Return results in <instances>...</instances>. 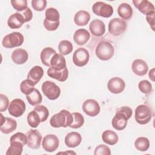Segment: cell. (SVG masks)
<instances>
[{
	"label": "cell",
	"instance_id": "1",
	"mask_svg": "<svg viewBox=\"0 0 155 155\" xmlns=\"http://www.w3.org/2000/svg\"><path fill=\"white\" fill-rule=\"evenodd\" d=\"M132 114V109L129 107L124 106L119 108L112 119L113 127L119 131L124 130L127 125L128 120L131 117Z\"/></svg>",
	"mask_w": 155,
	"mask_h": 155
},
{
	"label": "cell",
	"instance_id": "2",
	"mask_svg": "<svg viewBox=\"0 0 155 155\" xmlns=\"http://www.w3.org/2000/svg\"><path fill=\"white\" fill-rule=\"evenodd\" d=\"M73 120L72 114L66 110H62L59 113L53 115L50 120V124L54 128L70 127Z\"/></svg>",
	"mask_w": 155,
	"mask_h": 155
},
{
	"label": "cell",
	"instance_id": "3",
	"mask_svg": "<svg viewBox=\"0 0 155 155\" xmlns=\"http://www.w3.org/2000/svg\"><path fill=\"white\" fill-rule=\"evenodd\" d=\"M114 53V48L113 45L105 41L99 42L96 50L95 53L96 56L102 61H108L110 59Z\"/></svg>",
	"mask_w": 155,
	"mask_h": 155
},
{
	"label": "cell",
	"instance_id": "4",
	"mask_svg": "<svg viewBox=\"0 0 155 155\" xmlns=\"http://www.w3.org/2000/svg\"><path fill=\"white\" fill-rule=\"evenodd\" d=\"M151 117V110L147 105L141 104L136 107L134 118L138 124L140 125L147 124L150 121Z\"/></svg>",
	"mask_w": 155,
	"mask_h": 155
},
{
	"label": "cell",
	"instance_id": "5",
	"mask_svg": "<svg viewBox=\"0 0 155 155\" xmlns=\"http://www.w3.org/2000/svg\"><path fill=\"white\" fill-rule=\"evenodd\" d=\"M24 42L23 35L17 31L12 32L5 36L2 41V45L5 48H13L21 46Z\"/></svg>",
	"mask_w": 155,
	"mask_h": 155
},
{
	"label": "cell",
	"instance_id": "6",
	"mask_svg": "<svg viewBox=\"0 0 155 155\" xmlns=\"http://www.w3.org/2000/svg\"><path fill=\"white\" fill-rule=\"evenodd\" d=\"M42 91L44 94L50 100L58 99L61 94L60 88L53 82L46 81L42 84Z\"/></svg>",
	"mask_w": 155,
	"mask_h": 155
},
{
	"label": "cell",
	"instance_id": "7",
	"mask_svg": "<svg viewBox=\"0 0 155 155\" xmlns=\"http://www.w3.org/2000/svg\"><path fill=\"white\" fill-rule=\"evenodd\" d=\"M127 27V24L124 20L119 18H115L109 22L108 31L113 36H118L124 33Z\"/></svg>",
	"mask_w": 155,
	"mask_h": 155
},
{
	"label": "cell",
	"instance_id": "8",
	"mask_svg": "<svg viewBox=\"0 0 155 155\" xmlns=\"http://www.w3.org/2000/svg\"><path fill=\"white\" fill-rule=\"evenodd\" d=\"M92 10L96 15L104 18H109L113 13V7L101 1L96 2L92 6Z\"/></svg>",
	"mask_w": 155,
	"mask_h": 155
},
{
	"label": "cell",
	"instance_id": "9",
	"mask_svg": "<svg viewBox=\"0 0 155 155\" xmlns=\"http://www.w3.org/2000/svg\"><path fill=\"white\" fill-rule=\"evenodd\" d=\"M8 110L10 115L16 117H20L25 111V104L21 99H15L10 102Z\"/></svg>",
	"mask_w": 155,
	"mask_h": 155
},
{
	"label": "cell",
	"instance_id": "10",
	"mask_svg": "<svg viewBox=\"0 0 155 155\" xmlns=\"http://www.w3.org/2000/svg\"><path fill=\"white\" fill-rule=\"evenodd\" d=\"M90 58V54L87 50L80 47L78 48L73 53V62L78 67H83L85 65Z\"/></svg>",
	"mask_w": 155,
	"mask_h": 155
},
{
	"label": "cell",
	"instance_id": "11",
	"mask_svg": "<svg viewBox=\"0 0 155 155\" xmlns=\"http://www.w3.org/2000/svg\"><path fill=\"white\" fill-rule=\"evenodd\" d=\"M27 146L31 149H38L40 147L42 135L38 130L30 129L27 133Z\"/></svg>",
	"mask_w": 155,
	"mask_h": 155
},
{
	"label": "cell",
	"instance_id": "12",
	"mask_svg": "<svg viewBox=\"0 0 155 155\" xmlns=\"http://www.w3.org/2000/svg\"><path fill=\"white\" fill-rule=\"evenodd\" d=\"M59 145V140L58 137L52 134H47L44 136L42 146L43 149L47 152H53L57 150Z\"/></svg>",
	"mask_w": 155,
	"mask_h": 155
},
{
	"label": "cell",
	"instance_id": "13",
	"mask_svg": "<svg viewBox=\"0 0 155 155\" xmlns=\"http://www.w3.org/2000/svg\"><path fill=\"white\" fill-rule=\"evenodd\" d=\"M82 110L87 115L94 117L99 113L101 108L99 103L96 100L89 99L83 103Z\"/></svg>",
	"mask_w": 155,
	"mask_h": 155
},
{
	"label": "cell",
	"instance_id": "14",
	"mask_svg": "<svg viewBox=\"0 0 155 155\" xmlns=\"http://www.w3.org/2000/svg\"><path fill=\"white\" fill-rule=\"evenodd\" d=\"M107 87L111 93L113 94H119L124 90L125 83L122 79L119 77H114L108 81Z\"/></svg>",
	"mask_w": 155,
	"mask_h": 155
},
{
	"label": "cell",
	"instance_id": "15",
	"mask_svg": "<svg viewBox=\"0 0 155 155\" xmlns=\"http://www.w3.org/2000/svg\"><path fill=\"white\" fill-rule=\"evenodd\" d=\"M0 130L4 134H9L15 131L17 127L16 121L12 118L4 117L1 114V125Z\"/></svg>",
	"mask_w": 155,
	"mask_h": 155
},
{
	"label": "cell",
	"instance_id": "16",
	"mask_svg": "<svg viewBox=\"0 0 155 155\" xmlns=\"http://www.w3.org/2000/svg\"><path fill=\"white\" fill-rule=\"evenodd\" d=\"M133 3L135 7L145 15L154 12V5L148 0H133Z\"/></svg>",
	"mask_w": 155,
	"mask_h": 155
},
{
	"label": "cell",
	"instance_id": "17",
	"mask_svg": "<svg viewBox=\"0 0 155 155\" xmlns=\"http://www.w3.org/2000/svg\"><path fill=\"white\" fill-rule=\"evenodd\" d=\"M89 29L93 35L99 37L102 36L105 33V25L102 21L94 19L90 23Z\"/></svg>",
	"mask_w": 155,
	"mask_h": 155
},
{
	"label": "cell",
	"instance_id": "18",
	"mask_svg": "<svg viewBox=\"0 0 155 155\" xmlns=\"http://www.w3.org/2000/svg\"><path fill=\"white\" fill-rule=\"evenodd\" d=\"M131 69L135 74L142 76L147 74L148 67L145 61L140 59H137L133 62Z\"/></svg>",
	"mask_w": 155,
	"mask_h": 155
},
{
	"label": "cell",
	"instance_id": "19",
	"mask_svg": "<svg viewBox=\"0 0 155 155\" xmlns=\"http://www.w3.org/2000/svg\"><path fill=\"white\" fill-rule=\"evenodd\" d=\"M82 141L81 135L75 131L70 132L65 137V143L70 148H74L80 145Z\"/></svg>",
	"mask_w": 155,
	"mask_h": 155
},
{
	"label": "cell",
	"instance_id": "20",
	"mask_svg": "<svg viewBox=\"0 0 155 155\" xmlns=\"http://www.w3.org/2000/svg\"><path fill=\"white\" fill-rule=\"evenodd\" d=\"M28 58L27 51L22 48L15 50L12 54V59L16 64H23L27 62Z\"/></svg>",
	"mask_w": 155,
	"mask_h": 155
},
{
	"label": "cell",
	"instance_id": "21",
	"mask_svg": "<svg viewBox=\"0 0 155 155\" xmlns=\"http://www.w3.org/2000/svg\"><path fill=\"white\" fill-rule=\"evenodd\" d=\"M47 74L51 78L55 79L60 82L65 81L68 76V71L67 67L62 70H56L51 67H49L47 70Z\"/></svg>",
	"mask_w": 155,
	"mask_h": 155
},
{
	"label": "cell",
	"instance_id": "22",
	"mask_svg": "<svg viewBox=\"0 0 155 155\" xmlns=\"http://www.w3.org/2000/svg\"><path fill=\"white\" fill-rule=\"evenodd\" d=\"M90 38V33L84 28L78 29L74 33L73 39L79 45H84Z\"/></svg>",
	"mask_w": 155,
	"mask_h": 155
},
{
	"label": "cell",
	"instance_id": "23",
	"mask_svg": "<svg viewBox=\"0 0 155 155\" xmlns=\"http://www.w3.org/2000/svg\"><path fill=\"white\" fill-rule=\"evenodd\" d=\"M25 23L24 18L20 13H15L12 14L8 19V26L12 29L19 28Z\"/></svg>",
	"mask_w": 155,
	"mask_h": 155
},
{
	"label": "cell",
	"instance_id": "24",
	"mask_svg": "<svg viewBox=\"0 0 155 155\" xmlns=\"http://www.w3.org/2000/svg\"><path fill=\"white\" fill-rule=\"evenodd\" d=\"M44 75V70L40 66L36 65L31 68L27 74V79L31 81L34 85L37 84Z\"/></svg>",
	"mask_w": 155,
	"mask_h": 155
},
{
	"label": "cell",
	"instance_id": "25",
	"mask_svg": "<svg viewBox=\"0 0 155 155\" xmlns=\"http://www.w3.org/2000/svg\"><path fill=\"white\" fill-rule=\"evenodd\" d=\"M56 70H62L67 67L65 58L61 54L56 53L50 61V67Z\"/></svg>",
	"mask_w": 155,
	"mask_h": 155
},
{
	"label": "cell",
	"instance_id": "26",
	"mask_svg": "<svg viewBox=\"0 0 155 155\" xmlns=\"http://www.w3.org/2000/svg\"><path fill=\"white\" fill-rule=\"evenodd\" d=\"M90 19V13L85 10H80L74 16V23L79 26H84L88 24Z\"/></svg>",
	"mask_w": 155,
	"mask_h": 155
},
{
	"label": "cell",
	"instance_id": "27",
	"mask_svg": "<svg viewBox=\"0 0 155 155\" xmlns=\"http://www.w3.org/2000/svg\"><path fill=\"white\" fill-rule=\"evenodd\" d=\"M56 53V51L51 47L44 48L40 54L42 63L48 67H50V61L53 56Z\"/></svg>",
	"mask_w": 155,
	"mask_h": 155
},
{
	"label": "cell",
	"instance_id": "28",
	"mask_svg": "<svg viewBox=\"0 0 155 155\" xmlns=\"http://www.w3.org/2000/svg\"><path fill=\"white\" fill-rule=\"evenodd\" d=\"M117 13L119 16L125 20H128L132 17L133 9L131 5L127 3L120 4L117 8Z\"/></svg>",
	"mask_w": 155,
	"mask_h": 155
},
{
	"label": "cell",
	"instance_id": "29",
	"mask_svg": "<svg viewBox=\"0 0 155 155\" xmlns=\"http://www.w3.org/2000/svg\"><path fill=\"white\" fill-rule=\"evenodd\" d=\"M102 139L104 142L110 145H114L118 142L117 134L112 130H105L102 134Z\"/></svg>",
	"mask_w": 155,
	"mask_h": 155
},
{
	"label": "cell",
	"instance_id": "30",
	"mask_svg": "<svg viewBox=\"0 0 155 155\" xmlns=\"http://www.w3.org/2000/svg\"><path fill=\"white\" fill-rule=\"evenodd\" d=\"M26 98L28 103L32 106L39 105L42 101V95L39 91L36 88H35L31 93L26 95Z\"/></svg>",
	"mask_w": 155,
	"mask_h": 155
},
{
	"label": "cell",
	"instance_id": "31",
	"mask_svg": "<svg viewBox=\"0 0 155 155\" xmlns=\"http://www.w3.org/2000/svg\"><path fill=\"white\" fill-rule=\"evenodd\" d=\"M45 19L47 21L51 22H59L60 15L57 9L53 7L48 8L45 12Z\"/></svg>",
	"mask_w": 155,
	"mask_h": 155
},
{
	"label": "cell",
	"instance_id": "32",
	"mask_svg": "<svg viewBox=\"0 0 155 155\" xmlns=\"http://www.w3.org/2000/svg\"><path fill=\"white\" fill-rule=\"evenodd\" d=\"M10 143V146L6 152V155H21L22 153L24 145L19 142H12Z\"/></svg>",
	"mask_w": 155,
	"mask_h": 155
},
{
	"label": "cell",
	"instance_id": "33",
	"mask_svg": "<svg viewBox=\"0 0 155 155\" xmlns=\"http://www.w3.org/2000/svg\"><path fill=\"white\" fill-rule=\"evenodd\" d=\"M134 147L140 151H146L150 147V141L147 137H139L135 140Z\"/></svg>",
	"mask_w": 155,
	"mask_h": 155
},
{
	"label": "cell",
	"instance_id": "34",
	"mask_svg": "<svg viewBox=\"0 0 155 155\" xmlns=\"http://www.w3.org/2000/svg\"><path fill=\"white\" fill-rule=\"evenodd\" d=\"M73 48L71 42L67 40H62L60 41L58 45V49L60 53L62 55H67L70 54Z\"/></svg>",
	"mask_w": 155,
	"mask_h": 155
},
{
	"label": "cell",
	"instance_id": "35",
	"mask_svg": "<svg viewBox=\"0 0 155 155\" xmlns=\"http://www.w3.org/2000/svg\"><path fill=\"white\" fill-rule=\"evenodd\" d=\"M27 120V122H28V124L29 125V126H30L31 127H32L33 128L38 127V126L39 125L40 122H41V119H40L38 114L35 110L30 111L28 114Z\"/></svg>",
	"mask_w": 155,
	"mask_h": 155
},
{
	"label": "cell",
	"instance_id": "36",
	"mask_svg": "<svg viewBox=\"0 0 155 155\" xmlns=\"http://www.w3.org/2000/svg\"><path fill=\"white\" fill-rule=\"evenodd\" d=\"M71 114L73 117V120L71 124L70 125V127L75 129L81 127L84 124V116L78 112H74Z\"/></svg>",
	"mask_w": 155,
	"mask_h": 155
},
{
	"label": "cell",
	"instance_id": "37",
	"mask_svg": "<svg viewBox=\"0 0 155 155\" xmlns=\"http://www.w3.org/2000/svg\"><path fill=\"white\" fill-rule=\"evenodd\" d=\"M34 89H35L34 84L28 79L22 81V82L21 83V85H20L21 91L23 94H25V95H27L30 93H31Z\"/></svg>",
	"mask_w": 155,
	"mask_h": 155
},
{
	"label": "cell",
	"instance_id": "38",
	"mask_svg": "<svg viewBox=\"0 0 155 155\" xmlns=\"http://www.w3.org/2000/svg\"><path fill=\"white\" fill-rule=\"evenodd\" d=\"M34 110L38 114L41 122H45L47 119L49 115V112L46 107L42 105H38L35 107Z\"/></svg>",
	"mask_w": 155,
	"mask_h": 155
},
{
	"label": "cell",
	"instance_id": "39",
	"mask_svg": "<svg viewBox=\"0 0 155 155\" xmlns=\"http://www.w3.org/2000/svg\"><path fill=\"white\" fill-rule=\"evenodd\" d=\"M138 88L142 93L146 94H150L153 90L151 84L147 80H142L140 81L138 84Z\"/></svg>",
	"mask_w": 155,
	"mask_h": 155
},
{
	"label": "cell",
	"instance_id": "40",
	"mask_svg": "<svg viewBox=\"0 0 155 155\" xmlns=\"http://www.w3.org/2000/svg\"><path fill=\"white\" fill-rule=\"evenodd\" d=\"M11 4L17 11L22 12L27 8V1L26 0H12Z\"/></svg>",
	"mask_w": 155,
	"mask_h": 155
},
{
	"label": "cell",
	"instance_id": "41",
	"mask_svg": "<svg viewBox=\"0 0 155 155\" xmlns=\"http://www.w3.org/2000/svg\"><path fill=\"white\" fill-rule=\"evenodd\" d=\"M19 142L25 145L27 144V135L21 132H18L13 134L10 139V142Z\"/></svg>",
	"mask_w": 155,
	"mask_h": 155
},
{
	"label": "cell",
	"instance_id": "42",
	"mask_svg": "<svg viewBox=\"0 0 155 155\" xmlns=\"http://www.w3.org/2000/svg\"><path fill=\"white\" fill-rule=\"evenodd\" d=\"M94 154L95 155H110L111 151L110 148L104 144L97 146L94 150Z\"/></svg>",
	"mask_w": 155,
	"mask_h": 155
},
{
	"label": "cell",
	"instance_id": "43",
	"mask_svg": "<svg viewBox=\"0 0 155 155\" xmlns=\"http://www.w3.org/2000/svg\"><path fill=\"white\" fill-rule=\"evenodd\" d=\"M31 6L36 11L41 12L44 10L47 6L46 0H33Z\"/></svg>",
	"mask_w": 155,
	"mask_h": 155
},
{
	"label": "cell",
	"instance_id": "44",
	"mask_svg": "<svg viewBox=\"0 0 155 155\" xmlns=\"http://www.w3.org/2000/svg\"><path fill=\"white\" fill-rule=\"evenodd\" d=\"M8 104H9V101H8V97L5 95L3 94H0V111L3 112L5 111L8 107Z\"/></svg>",
	"mask_w": 155,
	"mask_h": 155
},
{
	"label": "cell",
	"instance_id": "45",
	"mask_svg": "<svg viewBox=\"0 0 155 155\" xmlns=\"http://www.w3.org/2000/svg\"><path fill=\"white\" fill-rule=\"evenodd\" d=\"M59 25V22H51L47 21V20H44V26L48 31L56 30Z\"/></svg>",
	"mask_w": 155,
	"mask_h": 155
},
{
	"label": "cell",
	"instance_id": "46",
	"mask_svg": "<svg viewBox=\"0 0 155 155\" xmlns=\"http://www.w3.org/2000/svg\"><path fill=\"white\" fill-rule=\"evenodd\" d=\"M20 13L24 17L25 22H28V21H31V19L33 18V13H32L31 10H30V8H28V7H27L24 11L21 12V13Z\"/></svg>",
	"mask_w": 155,
	"mask_h": 155
},
{
	"label": "cell",
	"instance_id": "47",
	"mask_svg": "<svg viewBox=\"0 0 155 155\" xmlns=\"http://www.w3.org/2000/svg\"><path fill=\"white\" fill-rule=\"evenodd\" d=\"M154 12L150 13L148 15H146V19L147 21L148 22V24H150L151 28H152V30L153 31H154Z\"/></svg>",
	"mask_w": 155,
	"mask_h": 155
},
{
	"label": "cell",
	"instance_id": "48",
	"mask_svg": "<svg viewBox=\"0 0 155 155\" xmlns=\"http://www.w3.org/2000/svg\"><path fill=\"white\" fill-rule=\"evenodd\" d=\"M149 78L152 81H154V68H152L149 71Z\"/></svg>",
	"mask_w": 155,
	"mask_h": 155
}]
</instances>
